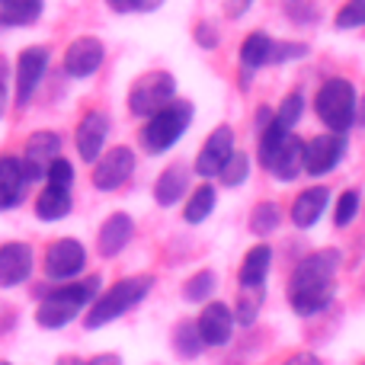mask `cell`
<instances>
[{"instance_id":"24","label":"cell","mask_w":365,"mask_h":365,"mask_svg":"<svg viewBox=\"0 0 365 365\" xmlns=\"http://www.w3.org/2000/svg\"><path fill=\"white\" fill-rule=\"evenodd\" d=\"M71 205H74V199H71V189H58V186H45L42 192H38L36 199V218L42 221H61L71 215Z\"/></svg>"},{"instance_id":"30","label":"cell","mask_w":365,"mask_h":365,"mask_svg":"<svg viewBox=\"0 0 365 365\" xmlns=\"http://www.w3.org/2000/svg\"><path fill=\"white\" fill-rule=\"evenodd\" d=\"M259 304H263V289H240V302H237V308L231 311L234 324L250 327V324L257 321V314H259Z\"/></svg>"},{"instance_id":"39","label":"cell","mask_w":365,"mask_h":365,"mask_svg":"<svg viewBox=\"0 0 365 365\" xmlns=\"http://www.w3.org/2000/svg\"><path fill=\"white\" fill-rule=\"evenodd\" d=\"M282 365H324L321 359H317L314 353H292L289 359H285Z\"/></svg>"},{"instance_id":"41","label":"cell","mask_w":365,"mask_h":365,"mask_svg":"<svg viewBox=\"0 0 365 365\" xmlns=\"http://www.w3.org/2000/svg\"><path fill=\"white\" fill-rule=\"evenodd\" d=\"M113 13H135V0H106Z\"/></svg>"},{"instance_id":"33","label":"cell","mask_w":365,"mask_h":365,"mask_svg":"<svg viewBox=\"0 0 365 365\" xmlns=\"http://www.w3.org/2000/svg\"><path fill=\"white\" fill-rule=\"evenodd\" d=\"M359 205H362L359 189H346V192L340 195V202H336V208H334V225L349 227L356 221V215H359Z\"/></svg>"},{"instance_id":"7","label":"cell","mask_w":365,"mask_h":365,"mask_svg":"<svg viewBox=\"0 0 365 365\" xmlns=\"http://www.w3.org/2000/svg\"><path fill=\"white\" fill-rule=\"evenodd\" d=\"M177 100V77L170 71H148V74L135 77L132 90H128V113L151 119L164 106Z\"/></svg>"},{"instance_id":"21","label":"cell","mask_w":365,"mask_h":365,"mask_svg":"<svg viewBox=\"0 0 365 365\" xmlns=\"http://www.w3.org/2000/svg\"><path fill=\"white\" fill-rule=\"evenodd\" d=\"M272 266V247L269 244H257L244 253V263L237 269V282L240 289H263L266 276Z\"/></svg>"},{"instance_id":"9","label":"cell","mask_w":365,"mask_h":365,"mask_svg":"<svg viewBox=\"0 0 365 365\" xmlns=\"http://www.w3.org/2000/svg\"><path fill=\"white\" fill-rule=\"evenodd\" d=\"M42 266H45V276L55 279V282H74L87 269V250H83L81 240L61 237L55 244H48Z\"/></svg>"},{"instance_id":"20","label":"cell","mask_w":365,"mask_h":365,"mask_svg":"<svg viewBox=\"0 0 365 365\" xmlns=\"http://www.w3.org/2000/svg\"><path fill=\"white\" fill-rule=\"evenodd\" d=\"M26 177L23 167H19V158L13 154H0V212L6 208H16L26 195Z\"/></svg>"},{"instance_id":"12","label":"cell","mask_w":365,"mask_h":365,"mask_svg":"<svg viewBox=\"0 0 365 365\" xmlns=\"http://www.w3.org/2000/svg\"><path fill=\"white\" fill-rule=\"evenodd\" d=\"M45 68H48V51L42 45H29V48L19 51L16 58V106H26V103L36 96L38 83L45 77Z\"/></svg>"},{"instance_id":"44","label":"cell","mask_w":365,"mask_h":365,"mask_svg":"<svg viewBox=\"0 0 365 365\" xmlns=\"http://www.w3.org/2000/svg\"><path fill=\"white\" fill-rule=\"evenodd\" d=\"M55 365H83V359H77V356H61Z\"/></svg>"},{"instance_id":"5","label":"cell","mask_w":365,"mask_h":365,"mask_svg":"<svg viewBox=\"0 0 365 365\" xmlns=\"http://www.w3.org/2000/svg\"><path fill=\"white\" fill-rule=\"evenodd\" d=\"M356 109H359V100H356L353 81L330 77V81L321 83V90L314 96V113L334 135H346L356 125Z\"/></svg>"},{"instance_id":"19","label":"cell","mask_w":365,"mask_h":365,"mask_svg":"<svg viewBox=\"0 0 365 365\" xmlns=\"http://www.w3.org/2000/svg\"><path fill=\"white\" fill-rule=\"evenodd\" d=\"M327 205H330V189L327 186H308L304 192L295 195V202H292V225L308 231V227H314L317 221H321V215L327 212Z\"/></svg>"},{"instance_id":"13","label":"cell","mask_w":365,"mask_h":365,"mask_svg":"<svg viewBox=\"0 0 365 365\" xmlns=\"http://www.w3.org/2000/svg\"><path fill=\"white\" fill-rule=\"evenodd\" d=\"M234 154V128L231 125H218L212 135L205 138L199 158H195L192 170L199 173L202 180H212L221 173V167L227 164V158Z\"/></svg>"},{"instance_id":"34","label":"cell","mask_w":365,"mask_h":365,"mask_svg":"<svg viewBox=\"0 0 365 365\" xmlns=\"http://www.w3.org/2000/svg\"><path fill=\"white\" fill-rule=\"evenodd\" d=\"M282 10L289 13V19L298 23V26L317 23V4L314 0H282Z\"/></svg>"},{"instance_id":"11","label":"cell","mask_w":365,"mask_h":365,"mask_svg":"<svg viewBox=\"0 0 365 365\" xmlns=\"http://www.w3.org/2000/svg\"><path fill=\"white\" fill-rule=\"evenodd\" d=\"M55 158H61V135L58 132H36L26 141V151L19 158V167H23L26 182L45 180V170Z\"/></svg>"},{"instance_id":"10","label":"cell","mask_w":365,"mask_h":365,"mask_svg":"<svg viewBox=\"0 0 365 365\" xmlns=\"http://www.w3.org/2000/svg\"><path fill=\"white\" fill-rule=\"evenodd\" d=\"M132 173H135V151L125 145H115V148H109L106 154H100V160H96L93 186L100 189V192H113V189L125 186V182L132 180Z\"/></svg>"},{"instance_id":"17","label":"cell","mask_w":365,"mask_h":365,"mask_svg":"<svg viewBox=\"0 0 365 365\" xmlns=\"http://www.w3.org/2000/svg\"><path fill=\"white\" fill-rule=\"evenodd\" d=\"M106 138H109V115L100 113V109H93V113L83 115L81 125H77V132H74V145H77L81 160L96 164V160H100V154H103Z\"/></svg>"},{"instance_id":"47","label":"cell","mask_w":365,"mask_h":365,"mask_svg":"<svg viewBox=\"0 0 365 365\" xmlns=\"http://www.w3.org/2000/svg\"><path fill=\"white\" fill-rule=\"evenodd\" d=\"M0 365H10V362H0Z\"/></svg>"},{"instance_id":"16","label":"cell","mask_w":365,"mask_h":365,"mask_svg":"<svg viewBox=\"0 0 365 365\" xmlns=\"http://www.w3.org/2000/svg\"><path fill=\"white\" fill-rule=\"evenodd\" d=\"M32 266H36V257H32V247L23 244V240H10V244L0 247V289H16L26 279L32 276Z\"/></svg>"},{"instance_id":"38","label":"cell","mask_w":365,"mask_h":365,"mask_svg":"<svg viewBox=\"0 0 365 365\" xmlns=\"http://www.w3.org/2000/svg\"><path fill=\"white\" fill-rule=\"evenodd\" d=\"M195 42H199L202 48H215V45L221 42L218 29H215V26H208V23H199V26H195Z\"/></svg>"},{"instance_id":"36","label":"cell","mask_w":365,"mask_h":365,"mask_svg":"<svg viewBox=\"0 0 365 365\" xmlns=\"http://www.w3.org/2000/svg\"><path fill=\"white\" fill-rule=\"evenodd\" d=\"M45 186H58V189H71V182H74V167H71V160L64 158H55L48 164V170H45Z\"/></svg>"},{"instance_id":"18","label":"cell","mask_w":365,"mask_h":365,"mask_svg":"<svg viewBox=\"0 0 365 365\" xmlns=\"http://www.w3.org/2000/svg\"><path fill=\"white\" fill-rule=\"evenodd\" d=\"M132 237H135L132 215L115 212V215H109V218L103 221L100 234H96V250H100V257L113 259V257H119L128 244H132Z\"/></svg>"},{"instance_id":"23","label":"cell","mask_w":365,"mask_h":365,"mask_svg":"<svg viewBox=\"0 0 365 365\" xmlns=\"http://www.w3.org/2000/svg\"><path fill=\"white\" fill-rule=\"evenodd\" d=\"M272 42H276V38H272L269 32H263V29L250 32V36L244 38V45H240V64H244L247 74H253V71H259V68L269 64ZM244 71H240V74H244Z\"/></svg>"},{"instance_id":"6","label":"cell","mask_w":365,"mask_h":365,"mask_svg":"<svg viewBox=\"0 0 365 365\" xmlns=\"http://www.w3.org/2000/svg\"><path fill=\"white\" fill-rule=\"evenodd\" d=\"M195 106L189 100H173L170 106H164L160 113H154L141 128V148L148 154H167L173 145L186 135V128L192 125Z\"/></svg>"},{"instance_id":"8","label":"cell","mask_w":365,"mask_h":365,"mask_svg":"<svg viewBox=\"0 0 365 365\" xmlns=\"http://www.w3.org/2000/svg\"><path fill=\"white\" fill-rule=\"evenodd\" d=\"M346 158V135H317V138L304 141V154H302V167L308 177L321 180L327 173H334L340 167V160Z\"/></svg>"},{"instance_id":"1","label":"cell","mask_w":365,"mask_h":365,"mask_svg":"<svg viewBox=\"0 0 365 365\" xmlns=\"http://www.w3.org/2000/svg\"><path fill=\"white\" fill-rule=\"evenodd\" d=\"M340 259H343L340 250L324 247V250L308 253V257L292 269L289 304L298 317H314L330 308L334 292H336L334 279H336V269H340Z\"/></svg>"},{"instance_id":"26","label":"cell","mask_w":365,"mask_h":365,"mask_svg":"<svg viewBox=\"0 0 365 365\" xmlns=\"http://www.w3.org/2000/svg\"><path fill=\"white\" fill-rule=\"evenodd\" d=\"M215 202H218V192H215L212 182H202V186H195L192 192H189V199H186V208H182V218H186V225H202V221H205L208 215L215 212Z\"/></svg>"},{"instance_id":"2","label":"cell","mask_w":365,"mask_h":365,"mask_svg":"<svg viewBox=\"0 0 365 365\" xmlns=\"http://www.w3.org/2000/svg\"><path fill=\"white\" fill-rule=\"evenodd\" d=\"M100 295V276L81 279V282H64L58 289H51L48 295L38 302L36 308V324L42 330H61L81 314L87 304H93V298Z\"/></svg>"},{"instance_id":"45","label":"cell","mask_w":365,"mask_h":365,"mask_svg":"<svg viewBox=\"0 0 365 365\" xmlns=\"http://www.w3.org/2000/svg\"><path fill=\"white\" fill-rule=\"evenodd\" d=\"M4 106H6V87H4V77H0V115H4Z\"/></svg>"},{"instance_id":"14","label":"cell","mask_w":365,"mask_h":365,"mask_svg":"<svg viewBox=\"0 0 365 365\" xmlns=\"http://www.w3.org/2000/svg\"><path fill=\"white\" fill-rule=\"evenodd\" d=\"M103 58H106V48H103L100 38L81 36L64 51V71H68L71 77H77V81H83V77H93L96 71H100Z\"/></svg>"},{"instance_id":"46","label":"cell","mask_w":365,"mask_h":365,"mask_svg":"<svg viewBox=\"0 0 365 365\" xmlns=\"http://www.w3.org/2000/svg\"><path fill=\"white\" fill-rule=\"evenodd\" d=\"M356 122H362V125H365V100H362V106L356 109Z\"/></svg>"},{"instance_id":"27","label":"cell","mask_w":365,"mask_h":365,"mask_svg":"<svg viewBox=\"0 0 365 365\" xmlns=\"http://www.w3.org/2000/svg\"><path fill=\"white\" fill-rule=\"evenodd\" d=\"M279 225H282V208L276 202H259L250 212V234H257V237H269Z\"/></svg>"},{"instance_id":"43","label":"cell","mask_w":365,"mask_h":365,"mask_svg":"<svg viewBox=\"0 0 365 365\" xmlns=\"http://www.w3.org/2000/svg\"><path fill=\"white\" fill-rule=\"evenodd\" d=\"M160 4H164V0H135V10H145V13H151V10H158Z\"/></svg>"},{"instance_id":"42","label":"cell","mask_w":365,"mask_h":365,"mask_svg":"<svg viewBox=\"0 0 365 365\" xmlns=\"http://www.w3.org/2000/svg\"><path fill=\"white\" fill-rule=\"evenodd\" d=\"M269 122H272V109H269V106H259V109H257V125H259V132H263Z\"/></svg>"},{"instance_id":"4","label":"cell","mask_w":365,"mask_h":365,"mask_svg":"<svg viewBox=\"0 0 365 365\" xmlns=\"http://www.w3.org/2000/svg\"><path fill=\"white\" fill-rule=\"evenodd\" d=\"M302 154H304V141L295 132H289V128L269 122L259 132V164L279 182H292L298 173H304Z\"/></svg>"},{"instance_id":"37","label":"cell","mask_w":365,"mask_h":365,"mask_svg":"<svg viewBox=\"0 0 365 365\" xmlns=\"http://www.w3.org/2000/svg\"><path fill=\"white\" fill-rule=\"evenodd\" d=\"M308 45L304 42H272V51H269V64H285V61H292V58H304L308 55Z\"/></svg>"},{"instance_id":"15","label":"cell","mask_w":365,"mask_h":365,"mask_svg":"<svg viewBox=\"0 0 365 365\" xmlns=\"http://www.w3.org/2000/svg\"><path fill=\"white\" fill-rule=\"evenodd\" d=\"M195 330H199L202 346H227L234 334V314L227 304L221 302H208L202 308L199 321H195Z\"/></svg>"},{"instance_id":"28","label":"cell","mask_w":365,"mask_h":365,"mask_svg":"<svg viewBox=\"0 0 365 365\" xmlns=\"http://www.w3.org/2000/svg\"><path fill=\"white\" fill-rule=\"evenodd\" d=\"M173 349L182 356V359H199L202 356V340H199V330H195L192 321H180L173 327Z\"/></svg>"},{"instance_id":"22","label":"cell","mask_w":365,"mask_h":365,"mask_svg":"<svg viewBox=\"0 0 365 365\" xmlns=\"http://www.w3.org/2000/svg\"><path fill=\"white\" fill-rule=\"evenodd\" d=\"M186 192H189V167L186 164L167 167V170L158 177V182H154V202L164 208L177 205Z\"/></svg>"},{"instance_id":"29","label":"cell","mask_w":365,"mask_h":365,"mask_svg":"<svg viewBox=\"0 0 365 365\" xmlns=\"http://www.w3.org/2000/svg\"><path fill=\"white\" fill-rule=\"evenodd\" d=\"M215 285H218V276H215L212 269H199L195 276L186 279L182 298H186V302H208V298L215 295Z\"/></svg>"},{"instance_id":"31","label":"cell","mask_w":365,"mask_h":365,"mask_svg":"<svg viewBox=\"0 0 365 365\" xmlns=\"http://www.w3.org/2000/svg\"><path fill=\"white\" fill-rule=\"evenodd\" d=\"M302 115H304V96L295 90V93H289L282 103H279V109L272 113V122L292 132V128L298 125V119H302Z\"/></svg>"},{"instance_id":"32","label":"cell","mask_w":365,"mask_h":365,"mask_svg":"<svg viewBox=\"0 0 365 365\" xmlns=\"http://www.w3.org/2000/svg\"><path fill=\"white\" fill-rule=\"evenodd\" d=\"M247 177H250V158H247L244 151H234L218 173V180L225 182V186H240V182H247Z\"/></svg>"},{"instance_id":"3","label":"cell","mask_w":365,"mask_h":365,"mask_svg":"<svg viewBox=\"0 0 365 365\" xmlns=\"http://www.w3.org/2000/svg\"><path fill=\"white\" fill-rule=\"evenodd\" d=\"M151 289H154V276H125V279H119L115 285H109L106 292H100V295L93 298L87 317H83V327L100 330V327H106V324L119 321V317L128 314L135 304L145 302V298L151 295Z\"/></svg>"},{"instance_id":"48","label":"cell","mask_w":365,"mask_h":365,"mask_svg":"<svg viewBox=\"0 0 365 365\" xmlns=\"http://www.w3.org/2000/svg\"><path fill=\"white\" fill-rule=\"evenodd\" d=\"M362 365H365V362H362Z\"/></svg>"},{"instance_id":"35","label":"cell","mask_w":365,"mask_h":365,"mask_svg":"<svg viewBox=\"0 0 365 365\" xmlns=\"http://www.w3.org/2000/svg\"><path fill=\"white\" fill-rule=\"evenodd\" d=\"M365 26V0H346L336 13V29H359Z\"/></svg>"},{"instance_id":"40","label":"cell","mask_w":365,"mask_h":365,"mask_svg":"<svg viewBox=\"0 0 365 365\" xmlns=\"http://www.w3.org/2000/svg\"><path fill=\"white\" fill-rule=\"evenodd\" d=\"M83 365H122V356H115V353H100V356H93V359L83 362Z\"/></svg>"},{"instance_id":"25","label":"cell","mask_w":365,"mask_h":365,"mask_svg":"<svg viewBox=\"0 0 365 365\" xmlns=\"http://www.w3.org/2000/svg\"><path fill=\"white\" fill-rule=\"evenodd\" d=\"M42 10L45 0H0V26H32Z\"/></svg>"}]
</instances>
